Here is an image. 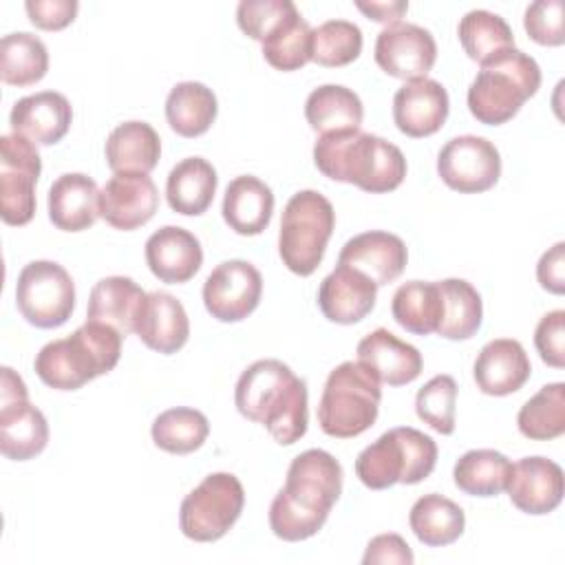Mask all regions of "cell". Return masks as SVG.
I'll return each instance as SVG.
<instances>
[{"mask_svg":"<svg viewBox=\"0 0 565 565\" xmlns=\"http://www.w3.org/2000/svg\"><path fill=\"white\" fill-rule=\"evenodd\" d=\"M146 291L128 276H106L95 282L88 296L86 318L115 327L124 338L135 331V320Z\"/></svg>","mask_w":565,"mask_h":565,"instance_id":"obj_28","label":"cell"},{"mask_svg":"<svg viewBox=\"0 0 565 565\" xmlns=\"http://www.w3.org/2000/svg\"><path fill=\"white\" fill-rule=\"evenodd\" d=\"M143 252L152 276L168 285L188 282L203 265V247L199 238L179 225L159 227L146 241Z\"/></svg>","mask_w":565,"mask_h":565,"instance_id":"obj_20","label":"cell"},{"mask_svg":"<svg viewBox=\"0 0 565 565\" xmlns=\"http://www.w3.org/2000/svg\"><path fill=\"white\" fill-rule=\"evenodd\" d=\"M311 33L309 22L296 11L274 35L263 42V57L276 71H298L311 60Z\"/></svg>","mask_w":565,"mask_h":565,"instance_id":"obj_42","label":"cell"},{"mask_svg":"<svg viewBox=\"0 0 565 565\" xmlns=\"http://www.w3.org/2000/svg\"><path fill=\"white\" fill-rule=\"evenodd\" d=\"M472 373L481 393L503 397L516 393L530 380L532 364L519 340L497 338L483 344Z\"/></svg>","mask_w":565,"mask_h":565,"instance_id":"obj_24","label":"cell"},{"mask_svg":"<svg viewBox=\"0 0 565 565\" xmlns=\"http://www.w3.org/2000/svg\"><path fill=\"white\" fill-rule=\"evenodd\" d=\"M358 362L371 369L373 375L388 386L411 384L424 369L419 349L382 327L358 342Z\"/></svg>","mask_w":565,"mask_h":565,"instance_id":"obj_23","label":"cell"},{"mask_svg":"<svg viewBox=\"0 0 565 565\" xmlns=\"http://www.w3.org/2000/svg\"><path fill=\"white\" fill-rule=\"evenodd\" d=\"M150 433L157 448L172 455H190L207 439L210 422L196 408L177 406L157 415Z\"/></svg>","mask_w":565,"mask_h":565,"instance_id":"obj_39","label":"cell"},{"mask_svg":"<svg viewBox=\"0 0 565 565\" xmlns=\"http://www.w3.org/2000/svg\"><path fill=\"white\" fill-rule=\"evenodd\" d=\"M135 333L148 349L170 355L188 342L190 320L183 305L172 294L150 291L137 313Z\"/></svg>","mask_w":565,"mask_h":565,"instance_id":"obj_25","label":"cell"},{"mask_svg":"<svg viewBox=\"0 0 565 565\" xmlns=\"http://www.w3.org/2000/svg\"><path fill=\"white\" fill-rule=\"evenodd\" d=\"M373 55L384 73L411 82L428 75L437 60V44L428 29L397 22L377 33Z\"/></svg>","mask_w":565,"mask_h":565,"instance_id":"obj_15","label":"cell"},{"mask_svg":"<svg viewBox=\"0 0 565 565\" xmlns=\"http://www.w3.org/2000/svg\"><path fill=\"white\" fill-rule=\"evenodd\" d=\"M377 298V285L362 271L338 265L318 289V307L322 316L338 324H355L364 320Z\"/></svg>","mask_w":565,"mask_h":565,"instance_id":"obj_19","label":"cell"},{"mask_svg":"<svg viewBox=\"0 0 565 565\" xmlns=\"http://www.w3.org/2000/svg\"><path fill=\"white\" fill-rule=\"evenodd\" d=\"M0 375V450L13 461L33 459L49 441L46 417L29 402L26 384L11 366Z\"/></svg>","mask_w":565,"mask_h":565,"instance_id":"obj_11","label":"cell"},{"mask_svg":"<svg viewBox=\"0 0 565 565\" xmlns=\"http://www.w3.org/2000/svg\"><path fill=\"white\" fill-rule=\"evenodd\" d=\"M415 556L408 547V543L399 534H377L369 541L366 552L362 556L364 565H386V563H397V565H413Z\"/></svg>","mask_w":565,"mask_h":565,"instance_id":"obj_48","label":"cell"},{"mask_svg":"<svg viewBox=\"0 0 565 565\" xmlns=\"http://www.w3.org/2000/svg\"><path fill=\"white\" fill-rule=\"evenodd\" d=\"M380 380L362 362L338 364L322 388L318 424L324 435L335 439L358 437L369 430L380 413Z\"/></svg>","mask_w":565,"mask_h":565,"instance_id":"obj_7","label":"cell"},{"mask_svg":"<svg viewBox=\"0 0 565 565\" xmlns=\"http://www.w3.org/2000/svg\"><path fill=\"white\" fill-rule=\"evenodd\" d=\"M263 276L241 258L223 260L203 282V305L221 322L245 320L260 302Z\"/></svg>","mask_w":565,"mask_h":565,"instance_id":"obj_14","label":"cell"},{"mask_svg":"<svg viewBox=\"0 0 565 565\" xmlns=\"http://www.w3.org/2000/svg\"><path fill=\"white\" fill-rule=\"evenodd\" d=\"M216 185L218 177L207 159L185 157L168 174L166 199L174 212L183 216H199L212 205Z\"/></svg>","mask_w":565,"mask_h":565,"instance_id":"obj_30","label":"cell"},{"mask_svg":"<svg viewBox=\"0 0 565 565\" xmlns=\"http://www.w3.org/2000/svg\"><path fill=\"white\" fill-rule=\"evenodd\" d=\"M408 263V249L397 234L371 230L349 238L340 254L338 265H349L366 274L377 287L393 282Z\"/></svg>","mask_w":565,"mask_h":565,"instance_id":"obj_18","label":"cell"},{"mask_svg":"<svg viewBox=\"0 0 565 565\" xmlns=\"http://www.w3.org/2000/svg\"><path fill=\"white\" fill-rule=\"evenodd\" d=\"M450 99L446 88L430 77L411 79L393 97V121L406 137L435 135L448 117Z\"/></svg>","mask_w":565,"mask_h":565,"instance_id":"obj_17","label":"cell"},{"mask_svg":"<svg viewBox=\"0 0 565 565\" xmlns=\"http://www.w3.org/2000/svg\"><path fill=\"white\" fill-rule=\"evenodd\" d=\"M510 501L525 514H547L563 501V470L547 457H523L508 479Z\"/></svg>","mask_w":565,"mask_h":565,"instance_id":"obj_21","label":"cell"},{"mask_svg":"<svg viewBox=\"0 0 565 565\" xmlns=\"http://www.w3.org/2000/svg\"><path fill=\"white\" fill-rule=\"evenodd\" d=\"M106 163L117 172L148 174L157 168L161 157V139L146 121H124L106 139Z\"/></svg>","mask_w":565,"mask_h":565,"instance_id":"obj_29","label":"cell"},{"mask_svg":"<svg viewBox=\"0 0 565 565\" xmlns=\"http://www.w3.org/2000/svg\"><path fill=\"white\" fill-rule=\"evenodd\" d=\"M408 523L419 543L428 547H444L463 534L466 514L452 499L430 492L413 503Z\"/></svg>","mask_w":565,"mask_h":565,"instance_id":"obj_33","label":"cell"},{"mask_svg":"<svg viewBox=\"0 0 565 565\" xmlns=\"http://www.w3.org/2000/svg\"><path fill=\"white\" fill-rule=\"evenodd\" d=\"M274 214L271 188L252 174L232 179L223 196V218L241 236L260 234Z\"/></svg>","mask_w":565,"mask_h":565,"instance_id":"obj_27","label":"cell"},{"mask_svg":"<svg viewBox=\"0 0 565 565\" xmlns=\"http://www.w3.org/2000/svg\"><path fill=\"white\" fill-rule=\"evenodd\" d=\"M305 117L311 130L320 135L360 130L364 106L360 97L342 84H322L305 102Z\"/></svg>","mask_w":565,"mask_h":565,"instance_id":"obj_31","label":"cell"},{"mask_svg":"<svg viewBox=\"0 0 565 565\" xmlns=\"http://www.w3.org/2000/svg\"><path fill=\"white\" fill-rule=\"evenodd\" d=\"M437 172L455 192H486L501 177V154L486 137L459 135L446 141V146L439 150Z\"/></svg>","mask_w":565,"mask_h":565,"instance_id":"obj_13","label":"cell"},{"mask_svg":"<svg viewBox=\"0 0 565 565\" xmlns=\"http://www.w3.org/2000/svg\"><path fill=\"white\" fill-rule=\"evenodd\" d=\"M340 494V461L322 448H309L300 452L289 463L285 486L278 490L269 505L271 532L289 543L318 534Z\"/></svg>","mask_w":565,"mask_h":565,"instance_id":"obj_1","label":"cell"},{"mask_svg":"<svg viewBox=\"0 0 565 565\" xmlns=\"http://www.w3.org/2000/svg\"><path fill=\"white\" fill-rule=\"evenodd\" d=\"M49 71L44 42L26 31L9 33L0 42V77L9 86H31Z\"/></svg>","mask_w":565,"mask_h":565,"instance_id":"obj_36","label":"cell"},{"mask_svg":"<svg viewBox=\"0 0 565 565\" xmlns=\"http://www.w3.org/2000/svg\"><path fill=\"white\" fill-rule=\"evenodd\" d=\"M512 472L510 459L492 448H477L463 452L455 468V486L470 497H497L508 488Z\"/></svg>","mask_w":565,"mask_h":565,"instance_id":"obj_35","label":"cell"},{"mask_svg":"<svg viewBox=\"0 0 565 565\" xmlns=\"http://www.w3.org/2000/svg\"><path fill=\"white\" fill-rule=\"evenodd\" d=\"M519 433L532 441L556 439L565 433V384L541 386L516 415Z\"/></svg>","mask_w":565,"mask_h":565,"instance_id":"obj_38","label":"cell"},{"mask_svg":"<svg viewBox=\"0 0 565 565\" xmlns=\"http://www.w3.org/2000/svg\"><path fill=\"white\" fill-rule=\"evenodd\" d=\"M296 11L291 0H241L236 7V22L245 35L263 44Z\"/></svg>","mask_w":565,"mask_h":565,"instance_id":"obj_44","label":"cell"},{"mask_svg":"<svg viewBox=\"0 0 565 565\" xmlns=\"http://www.w3.org/2000/svg\"><path fill=\"white\" fill-rule=\"evenodd\" d=\"M536 278L543 289L552 294L565 291V243L558 241L554 247H550L539 265H536Z\"/></svg>","mask_w":565,"mask_h":565,"instance_id":"obj_49","label":"cell"},{"mask_svg":"<svg viewBox=\"0 0 565 565\" xmlns=\"http://www.w3.org/2000/svg\"><path fill=\"white\" fill-rule=\"evenodd\" d=\"M437 463V444L411 426H397L380 435L355 459L358 479L371 490L395 483L413 486L430 477Z\"/></svg>","mask_w":565,"mask_h":565,"instance_id":"obj_6","label":"cell"},{"mask_svg":"<svg viewBox=\"0 0 565 565\" xmlns=\"http://www.w3.org/2000/svg\"><path fill=\"white\" fill-rule=\"evenodd\" d=\"M234 402L243 417L263 424L280 446H291L307 433V382L280 360L249 364L236 382Z\"/></svg>","mask_w":565,"mask_h":565,"instance_id":"obj_2","label":"cell"},{"mask_svg":"<svg viewBox=\"0 0 565 565\" xmlns=\"http://www.w3.org/2000/svg\"><path fill=\"white\" fill-rule=\"evenodd\" d=\"M49 218L62 232H82L99 218V188L82 172L57 177L49 190Z\"/></svg>","mask_w":565,"mask_h":565,"instance_id":"obj_26","label":"cell"},{"mask_svg":"<svg viewBox=\"0 0 565 565\" xmlns=\"http://www.w3.org/2000/svg\"><path fill=\"white\" fill-rule=\"evenodd\" d=\"M71 102L57 90H40L18 99L9 113L13 132L31 139L35 146L57 143L71 128Z\"/></svg>","mask_w":565,"mask_h":565,"instance_id":"obj_22","label":"cell"},{"mask_svg":"<svg viewBox=\"0 0 565 565\" xmlns=\"http://www.w3.org/2000/svg\"><path fill=\"white\" fill-rule=\"evenodd\" d=\"M444 298V316L437 335L446 340H468L472 338L483 318V305L479 291L463 278L437 280Z\"/></svg>","mask_w":565,"mask_h":565,"instance_id":"obj_37","label":"cell"},{"mask_svg":"<svg viewBox=\"0 0 565 565\" xmlns=\"http://www.w3.org/2000/svg\"><path fill=\"white\" fill-rule=\"evenodd\" d=\"M333 227L335 212L324 194L316 190L296 192L280 218L278 254L282 265L298 276H311L324 258Z\"/></svg>","mask_w":565,"mask_h":565,"instance_id":"obj_8","label":"cell"},{"mask_svg":"<svg viewBox=\"0 0 565 565\" xmlns=\"http://www.w3.org/2000/svg\"><path fill=\"white\" fill-rule=\"evenodd\" d=\"M29 20L44 31H60L68 26L77 15V0H26Z\"/></svg>","mask_w":565,"mask_h":565,"instance_id":"obj_47","label":"cell"},{"mask_svg":"<svg viewBox=\"0 0 565 565\" xmlns=\"http://www.w3.org/2000/svg\"><path fill=\"white\" fill-rule=\"evenodd\" d=\"M523 26L527 35L543 46L565 42V4L561 0H536L525 9Z\"/></svg>","mask_w":565,"mask_h":565,"instance_id":"obj_45","label":"cell"},{"mask_svg":"<svg viewBox=\"0 0 565 565\" xmlns=\"http://www.w3.org/2000/svg\"><path fill=\"white\" fill-rule=\"evenodd\" d=\"M355 7L375 22L382 24H397L399 18L408 11V2L404 0H391V2H355Z\"/></svg>","mask_w":565,"mask_h":565,"instance_id":"obj_50","label":"cell"},{"mask_svg":"<svg viewBox=\"0 0 565 565\" xmlns=\"http://www.w3.org/2000/svg\"><path fill=\"white\" fill-rule=\"evenodd\" d=\"M245 505V490L236 475L212 472L179 508V527L183 536L196 543L218 541L238 521Z\"/></svg>","mask_w":565,"mask_h":565,"instance_id":"obj_9","label":"cell"},{"mask_svg":"<svg viewBox=\"0 0 565 565\" xmlns=\"http://www.w3.org/2000/svg\"><path fill=\"white\" fill-rule=\"evenodd\" d=\"M459 42L470 60L483 64L505 49H514L510 24L492 11L472 9L459 20Z\"/></svg>","mask_w":565,"mask_h":565,"instance_id":"obj_40","label":"cell"},{"mask_svg":"<svg viewBox=\"0 0 565 565\" xmlns=\"http://www.w3.org/2000/svg\"><path fill=\"white\" fill-rule=\"evenodd\" d=\"M42 159L35 143L18 132L0 137V216L7 225H26L35 214V183Z\"/></svg>","mask_w":565,"mask_h":565,"instance_id":"obj_12","label":"cell"},{"mask_svg":"<svg viewBox=\"0 0 565 565\" xmlns=\"http://www.w3.org/2000/svg\"><path fill=\"white\" fill-rule=\"evenodd\" d=\"M124 335L104 322L86 320L68 338L44 344L33 362L38 377L55 391H77L110 373L121 355Z\"/></svg>","mask_w":565,"mask_h":565,"instance_id":"obj_4","label":"cell"},{"mask_svg":"<svg viewBox=\"0 0 565 565\" xmlns=\"http://www.w3.org/2000/svg\"><path fill=\"white\" fill-rule=\"evenodd\" d=\"M534 347L541 360L554 369L565 366V311L554 309L545 313L534 331Z\"/></svg>","mask_w":565,"mask_h":565,"instance_id":"obj_46","label":"cell"},{"mask_svg":"<svg viewBox=\"0 0 565 565\" xmlns=\"http://www.w3.org/2000/svg\"><path fill=\"white\" fill-rule=\"evenodd\" d=\"M159 207V192L148 174L117 172L99 190V216L115 230L146 225Z\"/></svg>","mask_w":565,"mask_h":565,"instance_id":"obj_16","label":"cell"},{"mask_svg":"<svg viewBox=\"0 0 565 565\" xmlns=\"http://www.w3.org/2000/svg\"><path fill=\"white\" fill-rule=\"evenodd\" d=\"M362 31L349 20H327L311 33V60L320 66H347L362 53Z\"/></svg>","mask_w":565,"mask_h":565,"instance_id":"obj_41","label":"cell"},{"mask_svg":"<svg viewBox=\"0 0 565 565\" xmlns=\"http://www.w3.org/2000/svg\"><path fill=\"white\" fill-rule=\"evenodd\" d=\"M539 86L536 60L519 49H505L481 64L466 95L468 110L486 126H501L521 110Z\"/></svg>","mask_w":565,"mask_h":565,"instance_id":"obj_5","label":"cell"},{"mask_svg":"<svg viewBox=\"0 0 565 565\" xmlns=\"http://www.w3.org/2000/svg\"><path fill=\"white\" fill-rule=\"evenodd\" d=\"M455 404H457V382L452 375L430 377L415 395V413L439 435L455 433Z\"/></svg>","mask_w":565,"mask_h":565,"instance_id":"obj_43","label":"cell"},{"mask_svg":"<svg viewBox=\"0 0 565 565\" xmlns=\"http://www.w3.org/2000/svg\"><path fill=\"white\" fill-rule=\"evenodd\" d=\"M22 318L38 329L62 327L75 309V282L55 260H31L15 282Z\"/></svg>","mask_w":565,"mask_h":565,"instance_id":"obj_10","label":"cell"},{"mask_svg":"<svg viewBox=\"0 0 565 565\" xmlns=\"http://www.w3.org/2000/svg\"><path fill=\"white\" fill-rule=\"evenodd\" d=\"M218 113V102L212 88L201 82H179L166 99V119L181 137H199L210 130Z\"/></svg>","mask_w":565,"mask_h":565,"instance_id":"obj_32","label":"cell"},{"mask_svg":"<svg viewBox=\"0 0 565 565\" xmlns=\"http://www.w3.org/2000/svg\"><path fill=\"white\" fill-rule=\"evenodd\" d=\"M316 168L340 183L358 185L371 194H384L402 185L406 159L402 150L371 132L320 135L313 146Z\"/></svg>","mask_w":565,"mask_h":565,"instance_id":"obj_3","label":"cell"},{"mask_svg":"<svg viewBox=\"0 0 565 565\" xmlns=\"http://www.w3.org/2000/svg\"><path fill=\"white\" fill-rule=\"evenodd\" d=\"M395 322L415 335L437 333L444 316V298L439 282L411 280L397 287L391 302Z\"/></svg>","mask_w":565,"mask_h":565,"instance_id":"obj_34","label":"cell"}]
</instances>
